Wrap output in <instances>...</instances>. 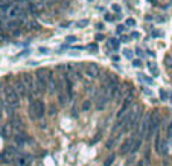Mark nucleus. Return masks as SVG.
Here are the masks:
<instances>
[{"label": "nucleus", "instance_id": "f257e3e1", "mask_svg": "<svg viewBox=\"0 0 172 166\" xmlns=\"http://www.w3.org/2000/svg\"><path fill=\"white\" fill-rule=\"evenodd\" d=\"M46 113V108H44V104L41 99H37V101H32L29 104V116L32 120H37V119H41Z\"/></svg>", "mask_w": 172, "mask_h": 166}, {"label": "nucleus", "instance_id": "f03ea898", "mask_svg": "<svg viewBox=\"0 0 172 166\" xmlns=\"http://www.w3.org/2000/svg\"><path fill=\"white\" fill-rule=\"evenodd\" d=\"M5 93V99H6V104L11 105V107H18V99L20 96L17 94V92L14 90V85H6L3 89Z\"/></svg>", "mask_w": 172, "mask_h": 166}, {"label": "nucleus", "instance_id": "7ed1b4c3", "mask_svg": "<svg viewBox=\"0 0 172 166\" xmlns=\"http://www.w3.org/2000/svg\"><path fill=\"white\" fill-rule=\"evenodd\" d=\"M160 120H161V117H160V113H158V111H152V113L149 114V131H148L146 139L151 137V136L154 134L155 129L160 127Z\"/></svg>", "mask_w": 172, "mask_h": 166}, {"label": "nucleus", "instance_id": "20e7f679", "mask_svg": "<svg viewBox=\"0 0 172 166\" xmlns=\"http://www.w3.org/2000/svg\"><path fill=\"white\" fill-rule=\"evenodd\" d=\"M154 148H155V152H157V154H160V155H168V142H166L160 134L155 136Z\"/></svg>", "mask_w": 172, "mask_h": 166}, {"label": "nucleus", "instance_id": "39448f33", "mask_svg": "<svg viewBox=\"0 0 172 166\" xmlns=\"http://www.w3.org/2000/svg\"><path fill=\"white\" fill-rule=\"evenodd\" d=\"M14 90L17 92V94L20 98H26V96L29 94V89H28V85L23 82V79H15V81H14Z\"/></svg>", "mask_w": 172, "mask_h": 166}, {"label": "nucleus", "instance_id": "423d86ee", "mask_svg": "<svg viewBox=\"0 0 172 166\" xmlns=\"http://www.w3.org/2000/svg\"><path fill=\"white\" fill-rule=\"evenodd\" d=\"M21 12H23V8L20 5H12L8 11V15L12 20H20L21 19Z\"/></svg>", "mask_w": 172, "mask_h": 166}, {"label": "nucleus", "instance_id": "0eeeda50", "mask_svg": "<svg viewBox=\"0 0 172 166\" xmlns=\"http://www.w3.org/2000/svg\"><path fill=\"white\" fill-rule=\"evenodd\" d=\"M86 75L88 78H91V79H95V78H98L99 76V67L96 66V64H88L86 67Z\"/></svg>", "mask_w": 172, "mask_h": 166}, {"label": "nucleus", "instance_id": "6e6552de", "mask_svg": "<svg viewBox=\"0 0 172 166\" xmlns=\"http://www.w3.org/2000/svg\"><path fill=\"white\" fill-rule=\"evenodd\" d=\"M131 143H133V139L123 140V143L121 145V149H119V152H121L122 155H126L128 152H131Z\"/></svg>", "mask_w": 172, "mask_h": 166}, {"label": "nucleus", "instance_id": "1a4fd4ad", "mask_svg": "<svg viewBox=\"0 0 172 166\" xmlns=\"http://www.w3.org/2000/svg\"><path fill=\"white\" fill-rule=\"evenodd\" d=\"M21 20H9L8 23H6V29L9 31V32H14V31H17L18 28L21 26Z\"/></svg>", "mask_w": 172, "mask_h": 166}, {"label": "nucleus", "instance_id": "9d476101", "mask_svg": "<svg viewBox=\"0 0 172 166\" xmlns=\"http://www.w3.org/2000/svg\"><path fill=\"white\" fill-rule=\"evenodd\" d=\"M142 145V139L140 137H133V143H131V152H137Z\"/></svg>", "mask_w": 172, "mask_h": 166}, {"label": "nucleus", "instance_id": "9b49d317", "mask_svg": "<svg viewBox=\"0 0 172 166\" xmlns=\"http://www.w3.org/2000/svg\"><path fill=\"white\" fill-rule=\"evenodd\" d=\"M58 102L61 104V107H63V105H66V104L69 102V98H67V94H66V90L58 92Z\"/></svg>", "mask_w": 172, "mask_h": 166}, {"label": "nucleus", "instance_id": "f8f14e48", "mask_svg": "<svg viewBox=\"0 0 172 166\" xmlns=\"http://www.w3.org/2000/svg\"><path fill=\"white\" fill-rule=\"evenodd\" d=\"M0 136L5 137V139H8V137L11 136V125H3V127L0 128Z\"/></svg>", "mask_w": 172, "mask_h": 166}, {"label": "nucleus", "instance_id": "ddd939ff", "mask_svg": "<svg viewBox=\"0 0 172 166\" xmlns=\"http://www.w3.org/2000/svg\"><path fill=\"white\" fill-rule=\"evenodd\" d=\"M14 140H15V143H17L18 146H21V145H24V142H26V134H23V133H20V134H17V136L14 137Z\"/></svg>", "mask_w": 172, "mask_h": 166}, {"label": "nucleus", "instance_id": "4468645a", "mask_svg": "<svg viewBox=\"0 0 172 166\" xmlns=\"http://www.w3.org/2000/svg\"><path fill=\"white\" fill-rule=\"evenodd\" d=\"M148 69H149V72L152 73V76H158V69H157V66H155L154 63H148Z\"/></svg>", "mask_w": 172, "mask_h": 166}, {"label": "nucleus", "instance_id": "2eb2a0df", "mask_svg": "<svg viewBox=\"0 0 172 166\" xmlns=\"http://www.w3.org/2000/svg\"><path fill=\"white\" fill-rule=\"evenodd\" d=\"M108 47L117 50V49H119V41H117L116 38H110V41H108Z\"/></svg>", "mask_w": 172, "mask_h": 166}, {"label": "nucleus", "instance_id": "dca6fc26", "mask_svg": "<svg viewBox=\"0 0 172 166\" xmlns=\"http://www.w3.org/2000/svg\"><path fill=\"white\" fill-rule=\"evenodd\" d=\"M5 152H6L9 157H11V155H17V154H18V151H17V148H15V146H8Z\"/></svg>", "mask_w": 172, "mask_h": 166}, {"label": "nucleus", "instance_id": "f3484780", "mask_svg": "<svg viewBox=\"0 0 172 166\" xmlns=\"http://www.w3.org/2000/svg\"><path fill=\"white\" fill-rule=\"evenodd\" d=\"M0 162H2V163H9V155H8L6 152H2V154H0Z\"/></svg>", "mask_w": 172, "mask_h": 166}, {"label": "nucleus", "instance_id": "a211bd4d", "mask_svg": "<svg viewBox=\"0 0 172 166\" xmlns=\"http://www.w3.org/2000/svg\"><path fill=\"white\" fill-rule=\"evenodd\" d=\"M87 24H88V20L86 19V20H79V21H76V24H75V26L81 29V28H84V26H87Z\"/></svg>", "mask_w": 172, "mask_h": 166}, {"label": "nucleus", "instance_id": "6ab92c4d", "mask_svg": "<svg viewBox=\"0 0 172 166\" xmlns=\"http://www.w3.org/2000/svg\"><path fill=\"white\" fill-rule=\"evenodd\" d=\"M139 78H140L142 81H145L146 84H152V79H151V78H146V75H143V73H139Z\"/></svg>", "mask_w": 172, "mask_h": 166}, {"label": "nucleus", "instance_id": "aec40b11", "mask_svg": "<svg viewBox=\"0 0 172 166\" xmlns=\"http://www.w3.org/2000/svg\"><path fill=\"white\" fill-rule=\"evenodd\" d=\"M165 64H166V67L169 70H172V56H166L165 58Z\"/></svg>", "mask_w": 172, "mask_h": 166}, {"label": "nucleus", "instance_id": "412c9836", "mask_svg": "<svg viewBox=\"0 0 172 166\" xmlns=\"http://www.w3.org/2000/svg\"><path fill=\"white\" fill-rule=\"evenodd\" d=\"M87 49H88V50H91V52L95 54V52H98V44L91 43V44H88V46H87Z\"/></svg>", "mask_w": 172, "mask_h": 166}, {"label": "nucleus", "instance_id": "4be33fe9", "mask_svg": "<svg viewBox=\"0 0 172 166\" xmlns=\"http://www.w3.org/2000/svg\"><path fill=\"white\" fill-rule=\"evenodd\" d=\"M28 28H29V29H37V31H38V29H40V24H38V23H34V21H31V23H28Z\"/></svg>", "mask_w": 172, "mask_h": 166}, {"label": "nucleus", "instance_id": "5701e85b", "mask_svg": "<svg viewBox=\"0 0 172 166\" xmlns=\"http://www.w3.org/2000/svg\"><path fill=\"white\" fill-rule=\"evenodd\" d=\"M104 19L107 20V21H114V20H116V15H113V14H105Z\"/></svg>", "mask_w": 172, "mask_h": 166}, {"label": "nucleus", "instance_id": "b1692460", "mask_svg": "<svg viewBox=\"0 0 172 166\" xmlns=\"http://www.w3.org/2000/svg\"><path fill=\"white\" fill-rule=\"evenodd\" d=\"M166 137L168 139L172 137V120H171V124H169V127H168V129H166Z\"/></svg>", "mask_w": 172, "mask_h": 166}, {"label": "nucleus", "instance_id": "393cba45", "mask_svg": "<svg viewBox=\"0 0 172 166\" xmlns=\"http://www.w3.org/2000/svg\"><path fill=\"white\" fill-rule=\"evenodd\" d=\"M160 98H161V101H168V99H169V94H166L165 90H160Z\"/></svg>", "mask_w": 172, "mask_h": 166}, {"label": "nucleus", "instance_id": "a878e982", "mask_svg": "<svg viewBox=\"0 0 172 166\" xmlns=\"http://www.w3.org/2000/svg\"><path fill=\"white\" fill-rule=\"evenodd\" d=\"M55 113H56V107H55V105H49V114H51V116H53V114H55Z\"/></svg>", "mask_w": 172, "mask_h": 166}, {"label": "nucleus", "instance_id": "bb28decb", "mask_svg": "<svg viewBox=\"0 0 172 166\" xmlns=\"http://www.w3.org/2000/svg\"><path fill=\"white\" fill-rule=\"evenodd\" d=\"M113 160H114V155H110V157L107 159V162H105V166H110L113 163Z\"/></svg>", "mask_w": 172, "mask_h": 166}, {"label": "nucleus", "instance_id": "cd10ccee", "mask_svg": "<svg viewBox=\"0 0 172 166\" xmlns=\"http://www.w3.org/2000/svg\"><path fill=\"white\" fill-rule=\"evenodd\" d=\"M126 26H136V20H134V19H128V20H126Z\"/></svg>", "mask_w": 172, "mask_h": 166}, {"label": "nucleus", "instance_id": "c85d7f7f", "mask_svg": "<svg viewBox=\"0 0 172 166\" xmlns=\"http://www.w3.org/2000/svg\"><path fill=\"white\" fill-rule=\"evenodd\" d=\"M38 52H40V54H43V55H46V54H49L51 50H49V49H46V47H40V49H38Z\"/></svg>", "mask_w": 172, "mask_h": 166}, {"label": "nucleus", "instance_id": "c756f323", "mask_svg": "<svg viewBox=\"0 0 172 166\" xmlns=\"http://www.w3.org/2000/svg\"><path fill=\"white\" fill-rule=\"evenodd\" d=\"M88 108H90V101H86V102L82 104V110H84V111H87Z\"/></svg>", "mask_w": 172, "mask_h": 166}, {"label": "nucleus", "instance_id": "7c9ffc66", "mask_svg": "<svg viewBox=\"0 0 172 166\" xmlns=\"http://www.w3.org/2000/svg\"><path fill=\"white\" fill-rule=\"evenodd\" d=\"M133 66H134V67H140V66H142V61H140V59H133Z\"/></svg>", "mask_w": 172, "mask_h": 166}, {"label": "nucleus", "instance_id": "2f4dec72", "mask_svg": "<svg viewBox=\"0 0 172 166\" xmlns=\"http://www.w3.org/2000/svg\"><path fill=\"white\" fill-rule=\"evenodd\" d=\"M75 41H76V37H75V35H69V37H67V43H75Z\"/></svg>", "mask_w": 172, "mask_h": 166}, {"label": "nucleus", "instance_id": "473e14b6", "mask_svg": "<svg viewBox=\"0 0 172 166\" xmlns=\"http://www.w3.org/2000/svg\"><path fill=\"white\" fill-rule=\"evenodd\" d=\"M116 31H117V34H122V32H123V31H125V26H123V24H119V26H117V29H116Z\"/></svg>", "mask_w": 172, "mask_h": 166}, {"label": "nucleus", "instance_id": "72a5a7b5", "mask_svg": "<svg viewBox=\"0 0 172 166\" xmlns=\"http://www.w3.org/2000/svg\"><path fill=\"white\" fill-rule=\"evenodd\" d=\"M123 54H125V56H126V58H131V50H128V49H126V50H123Z\"/></svg>", "mask_w": 172, "mask_h": 166}, {"label": "nucleus", "instance_id": "f704fd0d", "mask_svg": "<svg viewBox=\"0 0 172 166\" xmlns=\"http://www.w3.org/2000/svg\"><path fill=\"white\" fill-rule=\"evenodd\" d=\"M131 38H136V40H139V38H140V34H139V32H133V34H131Z\"/></svg>", "mask_w": 172, "mask_h": 166}, {"label": "nucleus", "instance_id": "c9c22d12", "mask_svg": "<svg viewBox=\"0 0 172 166\" xmlns=\"http://www.w3.org/2000/svg\"><path fill=\"white\" fill-rule=\"evenodd\" d=\"M152 35H154V37H163V34H161V32H158V31H154V32H152Z\"/></svg>", "mask_w": 172, "mask_h": 166}, {"label": "nucleus", "instance_id": "e433bc0d", "mask_svg": "<svg viewBox=\"0 0 172 166\" xmlns=\"http://www.w3.org/2000/svg\"><path fill=\"white\" fill-rule=\"evenodd\" d=\"M113 9H114L116 12H121V6H119V5H113Z\"/></svg>", "mask_w": 172, "mask_h": 166}, {"label": "nucleus", "instance_id": "4c0bfd02", "mask_svg": "<svg viewBox=\"0 0 172 166\" xmlns=\"http://www.w3.org/2000/svg\"><path fill=\"white\" fill-rule=\"evenodd\" d=\"M121 41H123V43H126V41H130V38L126 37V35H122V37H121Z\"/></svg>", "mask_w": 172, "mask_h": 166}, {"label": "nucleus", "instance_id": "58836bf2", "mask_svg": "<svg viewBox=\"0 0 172 166\" xmlns=\"http://www.w3.org/2000/svg\"><path fill=\"white\" fill-rule=\"evenodd\" d=\"M96 29H98V31H102V29H104V24H102V23H98V24H96Z\"/></svg>", "mask_w": 172, "mask_h": 166}, {"label": "nucleus", "instance_id": "ea45409f", "mask_svg": "<svg viewBox=\"0 0 172 166\" xmlns=\"http://www.w3.org/2000/svg\"><path fill=\"white\" fill-rule=\"evenodd\" d=\"M95 38H96L98 41H101V40H104V35H102V34H96V37H95Z\"/></svg>", "mask_w": 172, "mask_h": 166}, {"label": "nucleus", "instance_id": "a19ab883", "mask_svg": "<svg viewBox=\"0 0 172 166\" xmlns=\"http://www.w3.org/2000/svg\"><path fill=\"white\" fill-rule=\"evenodd\" d=\"M157 21H160V23H163V21H166V19H165V17H157Z\"/></svg>", "mask_w": 172, "mask_h": 166}, {"label": "nucleus", "instance_id": "79ce46f5", "mask_svg": "<svg viewBox=\"0 0 172 166\" xmlns=\"http://www.w3.org/2000/svg\"><path fill=\"white\" fill-rule=\"evenodd\" d=\"M136 52H137L139 56H142V50H140V49H136Z\"/></svg>", "mask_w": 172, "mask_h": 166}, {"label": "nucleus", "instance_id": "37998d69", "mask_svg": "<svg viewBox=\"0 0 172 166\" xmlns=\"http://www.w3.org/2000/svg\"><path fill=\"white\" fill-rule=\"evenodd\" d=\"M14 2H17V3H20V2H24V0H14Z\"/></svg>", "mask_w": 172, "mask_h": 166}, {"label": "nucleus", "instance_id": "c03bdc74", "mask_svg": "<svg viewBox=\"0 0 172 166\" xmlns=\"http://www.w3.org/2000/svg\"><path fill=\"white\" fill-rule=\"evenodd\" d=\"M0 117H2V107H0Z\"/></svg>", "mask_w": 172, "mask_h": 166}]
</instances>
